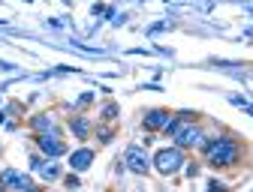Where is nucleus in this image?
<instances>
[{
  "label": "nucleus",
  "mask_w": 253,
  "mask_h": 192,
  "mask_svg": "<svg viewBox=\"0 0 253 192\" xmlns=\"http://www.w3.org/2000/svg\"><path fill=\"white\" fill-rule=\"evenodd\" d=\"M205 156L211 165H232L238 159V144L232 138H217V141L205 144Z\"/></svg>",
  "instance_id": "obj_1"
},
{
  "label": "nucleus",
  "mask_w": 253,
  "mask_h": 192,
  "mask_svg": "<svg viewBox=\"0 0 253 192\" xmlns=\"http://www.w3.org/2000/svg\"><path fill=\"white\" fill-rule=\"evenodd\" d=\"M181 162H184V156H181V150H178V147L160 150V153L154 156V165H157V171H160V174H172V171H178V168H181Z\"/></svg>",
  "instance_id": "obj_2"
},
{
  "label": "nucleus",
  "mask_w": 253,
  "mask_h": 192,
  "mask_svg": "<svg viewBox=\"0 0 253 192\" xmlns=\"http://www.w3.org/2000/svg\"><path fill=\"white\" fill-rule=\"evenodd\" d=\"M175 144L178 147H199L202 144V129L196 123H184V126H175Z\"/></svg>",
  "instance_id": "obj_3"
},
{
  "label": "nucleus",
  "mask_w": 253,
  "mask_h": 192,
  "mask_svg": "<svg viewBox=\"0 0 253 192\" xmlns=\"http://www.w3.org/2000/svg\"><path fill=\"white\" fill-rule=\"evenodd\" d=\"M40 150L48 153V156H60L63 150H67V144L57 138V129H54V132H42V138H40Z\"/></svg>",
  "instance_id": "obj_4"
},
{
  "label": "nucleus",
  "mask_w": 253,
  "mask_h": 192,
  "mask_svg": "<svg viewBox=\"0 0 253 192\" xmlns=\"http://www.w3.org/2000/svg\"><path fill=\"white\" fill-rule=\"evenodd\" d=\"M145 123L151 126V129H169V132H172L175 126H178V123H175V120H172V117H169L166 111H148Z\"/></svg>",
  "instance_id": "obj_5"
},
{
  "label": "nucleus",
  "mask_w": 253,
  "mask_h": 192,
  "mask_svg": "<svg viewBox=\"0 0 253 192\" xmlns=\"http://www.w3.org/2000/svg\"><path fill=\"white\" fill-rule=\"evenodd\" d=\"M126 168L136 171V174H145V171H148V159H145V153H142L139 147H130V150H126Z\"/></svg>",
  "instance_id": "obj_6"
},
{
  "label": "nucleus",
  "mask_w": 253,
  "mask_h": 192,
  "mask_svg": "<svg viewBox=\"0 0 253 192\" xmlns=\"http://www.w3.org/2000/svg\"><path fill=\"white\" fill-rule=\"evenodd\" d=\"M0 183H3V186H15V189H30V186H34V183H30V177L18 174L12 168H6L3 174H0Z\"/></svg>",
  "instance_id": "obj_7"
},
{
  "label": "nucleus",
  "mask_w": 253,
  "mask_h": 192,
  "mask_svg": "<svg viewBox=\"0 0 253 192\" xmlns=\"http://www.w3.org/2000/svg\"><path fill=\"white\" fill-rule=\"evenodd\" d=\"M90 162H93V150H87V147L84 150H76L70 156V168H76V171H84Z\"/></svg>",
  "instance_id": "obj_8"
},
{
  "label": "nucleus",
  "mask_w": 253,
  "mask_h": 192,
  "mask_svg": "<svg viewBox=\"0 0 253 192\" xmlns=\"http://www.w3.org/2000/svg\"><path fill=\"white\" fill-rule=\"evenodd\" d=\"M70 129H73L79 138H87V132H90V123H87L84 117H76V120H70Z\"/></svg>",
  "instance_id": "obj_9"
},
{
  "label": "nucleus",
  "mask_w": 253,
  "mask_h": 192,
  "mask_svg": "<svg viewBox=\"0 0 253 192\" xmlns=\"http://www.w3.org/2000/svg\"><path fill=\"white\" fill-rule=\"evenodd\" d=\"M34 126L40 132H54V123H51V114H40V117H34Z\"/></svg>",
  "instance_id": "obj_10"
},
{
  "label": "nucleus",
  "mask_w": 253,
  "mask_h": 192,
  "mask_svg": "<svg viewBox=\"0 0 253 192\" xmlns=\"http://www.w3.org/2000/svg\"><path fill=\"white\" fill-rule=\"evenodd\" d=\"M40 171H42V177H45V180H54V177H57V165H42Z\"/></svg>",
  "instance_id": "obj_11"
},
{
  "label": "nucleus",
  "mask_w": 253,
  "mask_h": 192,
  "mask_svg": "<svg viewBox=\"0 0 253 192\" xmlns=\"http://www.w3.org/2000/svg\"><path fill=\"white\" fill-rule=\"evenodd\" d=\"M103 114H106V117H115V114H118V108H115V105H106V108H103Z\"/></svg>",
  "instance_id": "obj_12"
}]
</instances>
